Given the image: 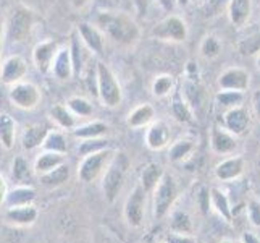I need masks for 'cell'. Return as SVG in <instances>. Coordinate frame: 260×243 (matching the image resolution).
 I'll return each instance as SVG.
<instances>
[{
    "label": "cell",
    "instance_id": "4fadbf2b",
    "mask_svg": "<svg viewBox=\"0 0 260 243\" xmlns=\"http://www.w3.org/2000/svg\"><path fill=\"white\" fill-rule=\"evenodd\" d=\"M26 75H28V62L21 56L7 57L0 65V81L8 88L24 81Z\"/></svg>",
    "mask_w": 260,
    "mask_h": 243
},
{
    "label": "cell",
    "instance_id": "7bdbcfd3",
    "mask_svg": "<svg viewBox=\"0 0 260 243\" xmlns=\"http://www.w3.org/2000/svg\"><path fill=\"white\" fill-rule=\"evenodd\" d=\"M247 219L254 227H260V200L257 198H250L247 201Z\"/></svg>",
    "mask_w": 260,
    "mask_h": 243
},
{
    "label": "cell",
    "instance_id": "d590c367",
    "mask_svg": "<svg viewBox=\"0 0 260 243\" xmlns=\"http://www.w3.org/2000/svg\"><path fill=\"white\" fill-rule=\"evenodd\" d=\"M221 50H223V44H221L218 36H215V34L204 36L201 44H199V56L205 60L218 59Z\"/></svg>",
    "mask_w": 260,
    "mask_h": 243
},
{
    "label": "cell",
    "instance_id": "6da1fadb",
    "mask_svg": "<svg viewBox=\"0 0 260 243\" xmlns=\"http://www.w3.org/2000/svg\"><path fill=\"white\" fill-rule=\"evenodd\" d=\"M95 24L107 38L123 47H133L141 39L139 24L124 12H101L97 15Z\"/></svg>",
    "mask_w": 260,
    "mask_h": 243
},
{
    "label": "cell",
    "instance_id": "f1b7e54d",
    "mask_svg": "<svg viewBox=\"0 0 260 243\" xmlns=\"http://www.w3.org/2000/svg\"><path fill=\"white\" fill-rule=\"evenodd\" d=\"M50 119L58 128L73 131L78 127V117L68 109V105L57 104L50 109Z\"/></svg>",
    "mask_w": 260,
    "mask_h": 243
},
{
    "label": "cell",
    "instance_id": "c3c4849f",
    "mask_svg": "<svg viewBox=\"0 0 260 243\" xmlns=\"http://www.w3.org/2000/svg\"><path fill=\"white\" fill-rule=\"evenodd\" d=\"M8 185H7V180L4 177V174L0 172V208L5 206V200H7V195H8Z\"/></svg>",
    "mask_w": 260,
    "mask_h": 243
},
{
    "label": "cell",
    "instance_id": "f6af8a7d",
    "mask_svg": "<svg viewBox=\"0 0 260 243\" xmlns=\"http://www.w3.org/2000/svg\"><path fill=\"white\" fill-rule=\"evenodd\" d=\"M164 240L167 243H197L194 235H186V233H175V232H170Z\"/></svg>",
    "mask_w": 260,
    "mask_h": 243
},
{
    "label": "cell",
    "instance_id": "4316f807",
    "mask_svg": "<svg viewBox=\"0 0 260 243\" xmlns=\"http://www.w3.org/2000/svg\"><path fill=\"white\" fill-rule=\"evenodd\" d=\"M210 208L217 212L223 221H226V222L233 221V208H231L230 198L218 186L210 188Z\"/></svg>",
    "mask_w": 260,
    "mask_h": 243
},
{
    "label": "cell",
    "instance_id": "ac0fdd59",
    "mask_svg": "<svg viewBox=\"0 0 260 243\" xmlns=\"http://www.w3.org/2000/svg\"><path fill=\"white\" fill-rule=\"evenodd\" d=\"M38 218H39V211L34 204L21 206V208H10L4 214L5 222L15 227H31L36 224Z\"/></svg>",
    "mask_w": 260,
    "mask_h": 243
},
{
    "label": "cell",
    "instance_id": "74e56055",
    "mask_svg": "<svg viewBox=\"0 0 260 243\" xmlns=\"http://www.w3.org/2000/svg\"><path fill=\"white\" fill-rule=\"evenodd\" d=\"M70 50H71V59H73V68H75V76H79L83 73L84 65H86V53L87 47L83 44L79 36H71L70 42Z\"/></svg>",
    "mask_w": 260,
    "mask_h": 243
},
{
    "label": "cell",
    "instance_id": "484cf974",
    "mask_svg": "<svg viewBox=\"0 0 260 243\" xmlns=\"http://www.w3.org/2000/svg\"><path fill=\"white\" fill-rule=\"evenodd\" d=\"M18 134V125L15 119L7 112H0V145L4 149L12 151L15 148Z\"/></svg>",
    "mask_w": 260,
    "mask_h": 243
},
{
    "label": "cell",
    "instance_id": "ab89813d",
    "mask_svg": "<svg viewBox=\"0 0 260 243\" xmlns=\"http://www.w3.org/2000/svg\"><path fill=\"white\" fill-rule=\"evenodd\" d=\"M67 105L76 117H79V119H87V117H92L94 114L92 104L89 102L86 97H81V96H71L67 101Z\"/></svg>",
    "mask_w": 260,
    "mask_h": 243
},
{
    "label": "cell",
    "instance_id": "f907efd6",
    "mask_svg": "<svg viewBox=\"0 0 260 243\" xmlns=\"http://www.w3.org/2000/svg\"><path fill=\"white\" fill-rule=\"evenodd\" d=\"M160 8H164L165 12H173L175 7H178L176 0H155Z\"/></svg>",
    "mask_w": 260,
    "mask_h": 243
},
{
    "label": "cell",
    "instance_id": "11a10c76",
    "mask_svg": "<svg viewBox=\"0 0 260 243\" xmlns=\"http://www.w3.org/2000/svg\"><path fill=\"white\" fill-rule=\"evenodd\" d=\"M176 2H178V7H187V5H189L191 2H192V0H176Z\"/></svg>",
    "mask_w": 260,
    "mask_h": 243
},
{
    "label": "cell",
    "instance_id": "9f6ffc18",
    "mask_svg": "<svg viewBox=\"0 0 260 243\" xmlns=\"http://www.w3.org/2000/svg\"><path fill=\"white\" fill-rule=\"evenodd\" d=\"M255 65H257V70L260 71V52H258V56H257V60H255Z\"/></svg>",
    "mask_w": 260,
    "mask_h": 243
},
{
    "label": "cell",
    "instance_id": "9a60e30c",
    "mask_svg": "<svg viewBox=\"0 0 260 243\" xmlns=\"http://www.w3.org/2000/svg\"><path fill=\"white\" fill-rule=\"evenodd\" d=\"M223 127L236 134L238 138L247 134L250 128V112L247 111V107L238 105L233 109H226V112L223 114Z\"/></svg>",
    "mask_w": 260,
    "mask_h": 243
},
{
    "label": "cell",
    "instance_id": "e0dca14e",
    "mask_svg": "<svg viewBox=\"0 0 260 243\" xmlns=\"http://www.w3.org/2000/svg\"><path fill=\"white\" fill-rule=\"evenodd\" d=\"M246 172V160L243 156H228L213 169V175L220 182H235Z\"/></svg>",
    "mask_w": 260,
    "mask_h": 243
},
{
    "label": "cell",
    "instance_id": "836d02e7",
    "mask_svg": "<svg viewBox=\"0 0 260 243\" xmlns=\"http://www.w3.org/2000/svg\"><path fill=\"white\" fill-rule=\"evenodd\" d=\"M150 91L157 99H165V97H172V94L176 91V81L172 75L162 73L154 78L150 85Z\"/></svg>",
    "mask_w": 260,
    "mask_h": 243
},
{
    "label": "cell",
    "instance_id": "4dcf8cb0",
    "mask_svg": "<svg viewBox=\"0 0 260 243\" xmlns=\"http://www.w3.org/2000/svg\"><path fill=\"white\" fill-rule=\"evenodd\" d=\"M109 133V125L101 120H94L89 122L86 125H81V127H76L71 134L78 140H97V138H104L105 134Z\"/></svg>",
    "mask_w": 260,
    "mask_h": 243
},
{
    "label": "cell",
    "instance_id": "7c38bea8",
    "mask_svg": "<svg viewBox=\"0 0 260 243\" xmlns=\"http://www.w3.org/2000/svg\"><path fill=\"white\" fill-rule=\"evenodd\" d=\"M217 85L226 91L246 93L250 86V73L243 67H228L220 73Z\"/></svg>",
    "mask_w": 260,
    "mask_h": 243
},
{
    "label": "cell",
    "instance_id": "cb8c5ba5",
    "mask_svg": "<svg viewBox=\"0 0 260 243\" xmlns=\"http://www.w3.org/2000/svg\"><path fill=\"white\" fill-rule=\"evenodd\" d=\"M36 190L29 185H16L13 190L8 192L5 200V208H21V206H29L36 201Z\"/></svg>",
    "mask_w": 260,
    "mask_h": 243
},
{
    "label": "cell",
    "instance_id": "ba28073f",
    "mask_svg": "<svg viewBox=\"0 0 260 243\" xmlns=\"http://www.w3.org/2000/svg\"><path fill=\"white\" fill-rule=\"evenodd\" d=\"M146 200H147V192L144 190V186L141 183H138L128 195L126 203L123 206L124 221H126V224L131 229H141L144 226Z\"/></svg>",
    "mask_w": 260,
    "mask_h": 243
},
{
    "label": "cell",
    "instance_id": "83f0119b",
    "mask_svg": "<svg viewBox=\"0 0 260 243\" xmlns=\"http://www.w3.org/2000/svg\"><path fill=\"white\" fill-rule=\"evenodd\" d=\"M65 154H58V152H50V151H42L41 154L36 157L32 169L34 174L41 177L44 174L50 172V170L57 169L58 166L65 164Z\"/></svg>",
    "mask_w": 260,
    "mask_h": 243
},
{
    "label": "cell",
    "instance_id": "91938a15",
    "mask_svg": "<svg viewBox=\"0 0 260 243\" xmlns=\"http://www.w3.org/2000/svg\"><path fill=\"white\" fill-rule=\"evenodd\" d=\"M192 2L196 4V2H204V0H192Z\"/></svg>",
    "mask_w": 260,
    "mask_h": 243
},
{
    "label": "cell",
    "instance_id": "277c9868",
    "mask_svg": "<svg viewBox=\"0 0 260 243\" xmlns=\"http://www.w3.org/2000/svg\"><path fill=\"white\" fill-rule=\"evenodd\" d=\"M95 88L97 97L107 109H116L123 101V89L113 70L105 62L95 64Z\"/></svg>",
    "mask_w": 260,
    "mask_h": 243
},
{
    "label": "cell",
    "instance_id": "52a82bcc",
    "mask_svg": "<svg viewBox=\"0 0 260 243\" xmlns=\"http://www.w3.org/2000/svg\"><path fill=\"white\" fill-rule=\"evenodd\" d=\"M152 38L165 42H184L189 36L187 24L181 16L178 15H168L164 20H160L154 28H152Z\"/></svg>",
    "mask_w": 260,
    "mask_h": 243
},
{
    "label": "cell",
    "instance_id": "94428289",
    "mask_svg": "<svg viewBox=\"0 0 260 243\" xmlns=\"http://www.w3.org/2000/svg\"><path fill=\"white\" fill-rule=\"evenodd\" d=\"M160 243H167V241H165V240H162V241H160Z\"/></svg>",
    "mask_w": 260,
    "mask_h": 243
},
{
    "label": "cell",
    "instance_id": "f546056e",
    "mask_svg": "<svg viewBox=\"0 0 260 243\" xmlns=\"http://www.w3.org/2000/svg\"><path fill=\"white\" fill-rule=\"evenodd\" d=\"M164 175H165V169L162 166L157 164V162H149V164H146L141 170L139 183L144 186V190L147 193H152Z\"/></svg>",
    "mask_w": 260,
    "mask_h": 243
},
{
    "label": "cell",
    "instance_id": "30bf717a",
    "mask_svg": "<svg viewBox=\"0 0 260 243\" xmlns=\"http://www.w3.org/2000/svg\"><path fill=\"white\" fill-rule=\"evenodd\" d=\"M209 145L213 154L218 156H231L238 149V137L226 130L223 125H212Z\"/></svg>",
    "mask_w": 260,
    "mask_h": 243
},
{
    "label": "cell",
    "instance_id": "8d00e7d4",
    "mask_svg": "<svg viewBox=\"0 0 260 243\" xmlns=\"http://www.w3.org/2000/svg\"><path fill=\"white\" fill-rule=\"evenodd\" d=\"M32 174H34V169H31L29 162L23 156H16L13 159V164H12L13 182H16L18 185H28L29 180L32 178Z\"/></svg>",
    "mask_w": 260,
    "mask_h": 243
},
{
    "label": "cell",
    "instance_id": "603a6c76",
    "mask_svg": "<svg viewBox=\"0 0 260 243\" xmlns=\"http://www.w3.org/2000/svg\"><path fill=\"white\" fill-rule=\"evenodd\" d=\"M196 141L191 138H179L168 149V160L172 164H184L196 154Z\"/></svg>",
    "mask_w": 260,
    "mask_h": 243
},
{
    "label": "cell",
    "instance_id": "f5cc1de1",
    "mask_svg": "<svg viewBox=\"0 0 260 243\" xmlns=\"http://www.w3.org/2000/svg\"><path fill=\"white\" fill-rule=\"evenodd\" d=\"M68 2L75 10H84V8L91 4V0H68Z\"/></svg>",
    "mask_w": 260,
    "mask_h": 243
},
{
    "label": "cell",
    "instance_id": "2e32d148",
    "mask_svg": "<svg viewBox=\"0 0 260 243\" xmlns=\"http://www.w3.org/2000/svg\"><path fill=\"white\" fill-rule=\"evenodd\" d=\"M144 143L150 151H162L172 143V128L164 120H154L144 134Z\"/></svg>",
    "mask_w": 260,
    "mask_h": 243
},
{
    "label": "cell",
    "instance_id": "3957f363",
    "mask_svg": "<svg viewBox=\"0 0 260 243\" xmlns=\"http://www.w3.org/2000/svg\"><path fill=\"white\" fill-rule=\"evenodd\" d=\"M39 21V16L32 8L23 4L12 8L5 21V38L10 42H24L31 38L36 23Z\"/></svg>",
    "mask_w": 260,
    "mask_h": 243
},
{
    "label": "cell",
    "instance_id": "9c48e42d",
    "mask_svg": "<svg viewBox=\"0 0 260 243\" xmlns=\"http://www.w3.org/2000/svg\"><path fill=\"white\" fill-rule=\"evenodd\" d=\"M8 99L12 105L21 111H34L42 101V91L31 81H20L8 89Z\"/></svg>",
    "mask_w": 260,
    "mask_h": 243
},
{
    "label": "cell",
    "instance_id": "7dc6e473",
    "mask_svg": "<svg viewBox=\"0 0 260 243\" xmlns=\"http://www.w3.org/2000/svg\"><path fill=\"white\" fill-rule=\"evenodd\" d=\"M250 105H252L254 115L260 120V88L255 89V91L252 93V96H250Z\"/></svg>",
    "mask_w": 260,
    "mask_h": 243
},
{
    "label": "cell",
    "instance_id": "7402d4cb",
    "mask_svg": "<svg viewBox=\"0 0 260 243\" xmlns=\"http://www.w3.org/2000/svg\"><path fill=\"white\" fill-rule=\"evenodd\" d=\"M50 73L60 81H67L70 78L75 76V68H73V59H71V50L70 46L60 47L55 60H53V65Z\"/></svg>",
    "mask_w": 260,
    "mask_h": 243
},
{
    "label": "cell",
    "instance_id": "d6a6232c",
    "mask_svg": "<svg viewBox=\"0 0 260 243\" xmlns=\"http://www.w3.org/2000/svg\"><path fill=\"white\" fill-rule=\"evenodd\" d=\"M181 94L184 99L192 105V109H201L204 104V88L199 83V79H189L186 78L181 85Z\"/></svg>",
    "mask_w": 260,
    "mask_h": 243
},
{
    "label": "cell",
    "instance_id": "5bb4252c",
    "mask_svg": "<svg viewBox=\"0 0 260 243\" xmlns=\"http://www.w3.org/2000/svg\"><path fill=\"white\" fill-rule=\"evenodd\" d=\"M78 36L81 38L87 50L94 53V56L102 57L105 53V38L107 36L102 33V30L99 28L97 24L81 21L78 24Z\"/></svg>",
    "mask_w": 260,
    "mask_h": 243
},
{
    "label": "cell",
    "instance_id": "5b68a950",
    "mask_svg": "<svg viewBox=\"0 0 260 243\" xmlns=\"http://www.w3.org/2000/svg\"><path fill=\"white\" fill-rule=\"evenodd\" d=\"M154 198H152V208H154V219L162 221L167 215L172 212L175 201L179 196V185L176 182V178L165 172L162 180L155 186V190L152 192Z\"/></svg>",
    "mask_w": 260,
    "mask_h": 243
},
{
    "label": "cell",
    "instance_id": "60d3db41",
    "mask_svg": "<svg viewBox=\"0 0 260 243\" xmlns=\"http://www.w3.org/2000/svg\"><path fill=\"white\" fill-rule=\"evenodd\" d=\"M244 99H246V93L226 91V89H220V91L217 93V96H215L217 104L225 107V109H233V107L244 105Z\"/></svg>",
    "mask_w": 260,
    "mask_h": 243
},
{
    "label": "cell",
    "instance_id": "ffe728a7",
    "mask_svg": "<svg viewBox=\"0 0 260 243\" xmlns=\"http://www.w3.org/2000/svg\"><path fill=\"white\" fill-rule=\"evenodd\" d=\"M170 111H172L173 119L179 123L189 125L196 119V111L192 105L184 99L181 91H175L172 94V101H170Z\"/></svg>",
    "mask_w": 260,
    "mask_h": 243
},
{
    "label": "cell",
    "instance_id": "44dd1931",
    "mask_svg": "<svg viewBox=\"0 0 260 243\" xmlns=\"http://www.w3.org/2000/svg\"><path fill=\"white\" fill-rule=\"evenodd\" d=\"M155 119V109L154 105L144 102L136 105L134 109L128 114L126 117V125L133 130H141V128H147L149 125L154 122Z\"/></svg>",
    "mask_w": 260,
    "mask_h": 243
},
{
    "label": "cell",
    "instance_id": "681fc988",
    "mask_svg": "<svg viewBox=\"0 0 260 243\" xmlns=\"http://www.w3.org/2000/svg\"><path fill=\"white\" fill-rule=\"evenodd\" d=\"M239 243H260V237L254 232H244L243 235H241Z\"/></svg>",
    "mask_w": 260,
    "mask_h": 243
},
{
    "label": "cell",
    "instance_id": "bcb514c9",
    "mask_svg": "<svg viewBox=\"0 0 260 243\" xmlns=\"http://www.w3.org/2000/svg\"><path fill=\"white\" fill-rule=\"evenodd\" d=\"M184 76L189 79H199L201 76V70H199V64L196 60H187L186 67H184Z\"/></svg>",
    "mask_w": 260,
    "mask_h": 243
},
{
    "label": "cell",
    "instance_id": "f35d334b",
    "mask_svg": "<svg viewBox=\"0 0 260 243\" xmlns=\"http://www.w3.org/2000/svg\"><path fill=\"white\" fill-rule=\"evenodd\" d=\"M42 151L58 152V154H67L68 152V141L67 137L58 130H50L46 141L42 145Z\"/></svg>",
    "mask_w": 260,
    "mask_h": 243
},
{
    "label": "cell",
    "instance_id": "7a4b0ae2",
    "mask_svg": "<svg viewBox=\"0 0 260 243\" xmlns=\"http://www.w3.org/2000/svg\"><path fill=\"white\" fill-rule=\"evenodd\" d=\"M131 169V159L124 151H115V156L110 162L109 169L105 170L104 177L101 178V188L104 198L109 204H113L124 186L126 177Z\"/></svg>",
    "mask_w": 260,
    "mask_h": 243
},
{
    "label": "cell",
    "instance_id": "8992f818",
    "mask_svg": "<svg viewBox=\"0 0 260 243\" xmlns=\"http://www.w3.org/2000/svg\"><path fill=\"white\" fill-rule=\"evenodd\" d=\"M115 156V151L112 148H105L101 151L91 152V154L83 156L81 162L78 164V177L84 183L97 182L102 178L105 170L109 169L110 162Z\"/></svg>",
    "mask_w": 260,
    "mask_h": 243
},
{
    "label": "cell",
    "instance_id": "816d5d0a",
    "mask_svg": "<svg viewBox=\"0 0 260 243\" xmlns=\"http://www.w3.org/2000/svg\"><path fill=\"white\" fill-rule=\"evenodd\" d=\"M133 2H134V7H136L139 15H146L147 7H149V0H133Z\"/></svg>",
    "mask_w": 260,
    "mask_h": 243
},
{
    "label": "cell",
    "instance_id": "ee69618b",
    "mask_svg": "<svg viewBox=\"0 0 260 243\" xmlns=\"http://www.w3.org/2000/svg\"><path fill=\"white\" fill-rule=\"evenodd\" d=\"M197 204L202 209V212H209L210 209V190L207 186H202L197 193Z\"/></svg>",
    "mask_w": 260,
    "mask_h": 243
},
{
    "label": "cell",
    "instance_id": "6f0895ef",
    "mask_svg": "<svg viewBox=\"0 0 260 243\" xmlns=\"http://www.w3.org/2000/svg\"><path fill=\"white\" fill-rule=\"evenodd\" d=\"M220 243H236V241H233V240H221Z\"/></svg>",
    "mask_w": 260,
    "mask_h": 243
},
{
    "label": "cell",
    "instance_id": "1f68e13d",
    "mask_svg": "<svg viewBox=\"0 0 260 243\" xmlns=\"http://www.w3.org/2000/svg\"><path fill=\"white\" fill-rule=\"evenodd\" d=\"M70 175H71V170H70V166L67 164H61L58 166L57 169L50 170V172L44 174L39 177V182L44 188H49V190H53V188H58L61 185H65L68 180H70Z\"/></svg>",
    "mask_w": 260,
    "mask_h": 243
},
{
    "label": "cell",
    "instance_id": "680465c9",
    "mask_svg": "<svg viewBox=\"0 0 260 243\" xmlns=\"http://www.w3.org/2000/svg\"><path fill=\"white\" fill-rule=\"evenodd\" d=\"M257 166L260 167V152H258V156H257Z\"/></svg>",
    "mask_w": 260,
    "mask_h": 243
},
{
    "label": "cell",
    "instance_id": "db71d44e",
    "mask_svg": "<svg viewBox=\"0 0 260 243\" xmlns=\"http://www.w3.org/2000/svg\"><path fill=\"white\" fill-rule=\"evenodd\" d=\"M4 39H5V23L0 21V65H2V56H4Z\"/></svg>",
    "mask_w": 260,
    "mask_h": 243
},
{
    "label": "cell",
    "instance_id": "d6986e66",
    "mask_svg": "<svg viewBox=\"0 0 260 243\" xmlns=\"http://www.w3.org/2000/svg\"><path fill=\"white\" fill-rule=\"evenodd\" d=\"M252 16V0H230L228 18L236 30L244 28Z\"/></svg>",
    "mask_w": 260,
    "mask_h": 243
},
{
    "label": "cell",
    "instance_id": "b9f144b4",
    "mask_svg": "<svg viewBox=\"0 0 260 243\" xmlns=\"http://www.w3.org/2000/svg\"><path fill=\"white\" fill-rule=\"evenodd\" d=\"M109 148L107 146V141H104L102 138H97V140H83L81 145L78 148V152L81 156H87L91 154V152H95V151H101V149H105Z\"/></svg>",
    "mask_w": 260,
    "mask_h": 243
},
{
    "label": "cell",
    "instance_id": "8fae6325",
    "mask_svg": "<svg viewBox=\"0 0 260 243\" xmlns=\"http://www.w3.org/2000/svg\"><path fill=\"white\" fill-rule=\"evenodd\" d=\"M58 50H60V44L53 39H46L36 44L32 49V64L38 68V71H41L44 75L50 73L53 60H55Z\"/></svg>",
    "mask_w": 260,
    "mask_h": 243
},
{
    "label": "cell",
    "instance_id": "e575fe53",
    "mask_svg": "<svg viewBox=\"0 0 260 243\" xmlns=\"http://www.w3.org/2000/svg\"><path fill=\"white\" fill-rule=\"evenodd\" d=\"M170 230L175 233H186V235H194V224L191 215L186 211L175 209L170 212Z\"/></svg>",
    "mask_w": 260,
    "mask_h": 243
},
{
    "label": "cell",
    "instance_id": "d4e9b609",
    "mask_svg": "<svg viewBox=\"0 0 260 243\" xmlns=\"http://www.w3.org/2000/svg\"><path fill=\"white\" fill-rule=\"evenodd\" d=\"M49 131L50 130L44 127V125H29V127H26L21 134V148L24 151H34L38 148H42Z\"/></svg>",
    "mask_w": 260,
    "mask_h": 243
}]
</instances>
